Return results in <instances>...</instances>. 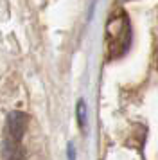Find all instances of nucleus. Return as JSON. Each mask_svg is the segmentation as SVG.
I'll return each instance as SVG.
<instances>
[{"label": "nucleus", "mask_w": 158, "mask_h": 160, "mask_svg": "<svg viewBox=\"0 0 158 160\" xmlns=\"http://www.w3.org/2000/svg\"><path fill=\"white\" fill-rule=\"evenodd\" d=\"M2 158L4 160H23L25 158V151L22 142H14L11 138H4L2 142Z\"/></svg>", "instance_id": "7ed1b4c3"}, {"label": "nucleus", "mask_w": 158, "mask_h": 160, "mask_svg": "<svg viewBox=\"0 0 158 160\" xmlns=\"http://www.w3.org/2000/svg\"><path fill=\"white\" fill-rule=\"evenodd\" d=\"M76 155H77L76 146L72 144V142H68V146H67V160H76Z\"/></svg>", "instance_id": "39448f33"}, {"label": "nucleus", "mask_w": 158, "mask_h": 160, "mask_svg": "<svg viewBox=\"0 0 158 160\" xmlns=\"http://www.w3.org/2000/svg\"><path fill=\"white\" fill-rule=\"evenodd\" d=\"M86 119H88L86 102H85V99H79L77 106H76V121H77V126L81 131H85V128H86Z\"/></svg>", "instance_id": "20e7f679"}, {"label": "nucleus", "mask_w": 158, "mask_h": 160, "mask_svg": "<svg viewBox=\"0 0 158 160\" xmlns=\"http://www.w3.org/2000/svg\"><path fill=\"white\" fill-rule=\"evenodd\" d=\"M27 124H29L27 113L18 112V110L9 112V115L6 119V137L14 140V142H22L23 135H25V130H27Z\"/></svg>", "instance_id": "f03ea898"}, {"label": "nucleus", "mask_w": 158, "mask_h": 160, "mask_svg": "<svg viewBox=\"0 0 158 160\" xmlns=\"http://www.w3.org/2000/svg\"><path fill=\"white\" fill-rule=\"evenodd\" d=\"M104 38H106V52L110 59L121 58L129 51L133 42V32L124 9H117L110 15L104 29Z\"/></svg>", "instance_id": "f257e3e1"}, {"label": "nucleus", "mask_w": 158, "mask_h": 160, "mask_svg": "<svg viewBox=\"0 0 158 160\" xmlns=\"http://www.w3.org/2000/svg\"><path fill=\"white\" fill-rule=\"evenodd\" d=\"M156 68H158V54H156Z\"/></svg>", "instance_id": "423d86ee"}]
</instances>
